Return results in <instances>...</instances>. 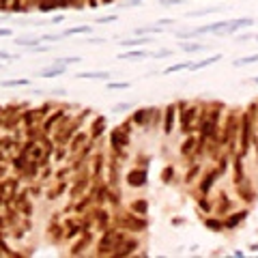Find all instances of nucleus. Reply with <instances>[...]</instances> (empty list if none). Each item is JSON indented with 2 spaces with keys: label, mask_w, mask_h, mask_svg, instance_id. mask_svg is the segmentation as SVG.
I'll return each instance as SVG.
<instances>
[{
  "label": "nucleus",
  "mask_w": 258,
  "mask_h": 258,
  "mask_svg": "<svg viewBox=\"0 0 258 258\" xmlns=\"http://www.w3.org/2000/svg\"><path fill=\"white\" fill-rule=\"evenodd\" d=\"M144 178H146L144 172H131V174H129V183H131V185H142Z\"/></svg>",
  "instance_id": "nucleus-1"
},
{
  "label": "nucleus",
  "mask_w": 258,
  "mask_h": 258,
  "mask_svg": "<svg viewBox=\"0 0 258 258\" xmlns=\"http://www.w3.org/2000/svg\"><path fill=\"white\" fill-rule=\"evenodd\" d=\"M78 78H88V80H103V78H108V73H80Z\"/></svg>",
  "instance_id": "nucleus-2"
},
{
  "label": "nucleus",
  "mask_w": 258,
  "mask_h": 258,
  "mask_svg": "<svg viewBox=\"0 0 258 258\" xmlns=\"http://www.w3.org/2000/svg\"><path fill=\"white\" fill-rule=\"evenodd\" d=\"M80 32H90V28H88V26H80V28H71V30H67V35H80Z\"/></svg>",
  "instance_id": "nucleus-3"
},
{
  "label": "nucleus",
  "mask_w": 258,
  "mask_h": 258,
  "mask_svg": "<svg viewBox=\"0 0 258 258\" xmlns=\"http://www.w3.org/2000/svg\"><path fill=\"white\" fill-rule=\"evenodd\" d=\"M217 60V56H213V58H207V60H202V62H198V65H191V69H200V67H204V65H211V62H215Z\"/></svg>",
  "instance_id": "nucleus-4"
},
{
  "label": "nucleus",
  "mask_w": 258,
  "mask_h": 258,
  "mask_svg": "<svg viewBox=\"0 0 258 258\" xmlns=\"http://www.w3.org/2000/svg\"><path fill=\"white\" fill-rule=\"evenodd\" d=\"M62 71H65V69H45L43 75H45V78H52V75H58V73H62Z\"/></svg>",
  "instance_id": "nucleus-5"
},
{
  "label": "nucleus",
  "mask_w": 258,
  "mask_h": 258,
  "mask_svg": "<svg viewBox=\"0 0 258 258\" xmlns=\"http://www.w3.org/2000/svg\"><path fill=\"white\" fill-rule=\"evenodd\" d=\"M189 67V62L187 65H172V67H168L166 69V73H172V71H181V69H187Z\"/></svg>",
  "instance_id": "nucleus-6"
},
{
  "label": "nucleus",
  "mask_w": 258,
  "mask_h": 258,
  "mask_svg": "<svg viewBox=\"0 0 258 258\" xmlns=\"http://www.w3.org/2000/svg\"><path fill=\"white\" fill-rule=\"evenodd\" d=\"M140 43H146L144 39H133V41H123L121 45H125V47H133V45H140Z\"/></svg>",
  "instance_id": "nucleus-7"
},
{
  "label": "nucleus",
  "mask_w": 258,
  "mask_h": 258,
  "mask_svg": "<svg viewBox=\"0 0 258 258\" xmlns=\"http://www.w3.org/2000/svg\"><path fill=\"white\" fill-rule=\"evenodd\" d=\"M258 60V56H247V58H241V60H237V65H250V62H254Z\"/></svg>",
  "instance_id": "nucleus-8"
},
{
  "label": "nucleus",
  "mask_w": 258,
  "mask_h": 258,
  "mask_svg": "<svg viewBox=\"0 0 258 258\" xmlns=\"http://www.w3.org/2000/svg\"><path fill=\"white\" fill-rule=\"evenodd\" d=\"M17 84H28V80H11V82H2V86H17Z\"/></svg>",
  "instance_id": "nucleus-9"
},
{
  "label": "nucleus",
  "mask_w": 258,
  "mask_h": 258,
  "mask_svg": "<svg viewBox=\"0 0 258 258\" xmlns=\"http://www.w3.org/2000/svg\"><path fill=\"white\" fill-rule=\"evenodd\" d=\"M135 56H138V58H144L146 54H144V52H129V54H125L123 58H135Z\"/></svg>",
  "instance_id": "nucleus-10"
},
{
  "label": "nucleus",
  "mask_w": 258,
  "mask_h": 258,
  "mask_svg": "<svg viewBox=\"0 0 258 258\" xmlns=\"http://www.w3.org/2000/svg\"><path fill=\"white\" fill-rule=\"evenodd\" d=\"M116 17H97V22H114Z\"/></svg>",
  "instance_id": "nucleus-11"
},
{
  "label": "nucleus",
  "mask_w": 258,
  "mask_h": 258,
  "mask_svg": "<svg viewBox=\"0 0 258 258\" xmlns=\"http://www.w3.org/2000/svg\"><path fill=\"white\" fill-rule=\"evenodd\" d=\"M127 108H129V103H123V105H116L114 110H116V112H121V110H127Z\"/></svg>",
  "instance_id": "nucleus-12"
},
{
  "label": "nucleus",
  "mask_w": 258,
  "mask_h": 258,
  "mask_svg": "<svg viewBox=\"0 0 258 258\" xmlns=\"http://www.w3.org/2000/svg\"><path fill=\"white\" fill-rule=\"evenodd\" d=\"M129 84H125V82H123V84H110V88H127Z\"/></svg>",
  "instance_id": "nucleus-13"
},
{
  "label": "nucleus",
  "mask_w": 258,
  "mask_h": 258,
  "mask_svg": "<svg viewBox=\"0 0 258 258\" xmlns=\"http://www.w3.org/2000/svg\"><path fill=\"white\" fill-rule=\"evenodd\" d=\"M0 35H11V30H6V28H0Z\"/></svg>",
  "instance_id": "nucleus-14"
},
{
  "label": "nucleus",
  "mask_w": 258,
  "mask_h": 258,
  "mask_svg": "<svg viewBox=\"0 0 258 258\" xmlns=\"http://www.w3.org/2000/svg\"><path fill=\"white\" fill-rule=\"evenodd\" d=\"M0 58H9V54L6 52H0Z\"/></svg>",
  "instance_id": "nucleus-15"
}]
</instances>
